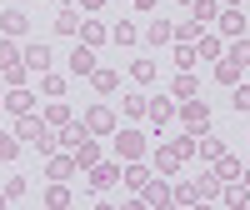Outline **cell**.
I'll use <instances>...</instances> for the list:
<instances>
[{
    "mask_svg": "<svg viewBox=\"0 0 250 210\" xmlns=\"http://www.w3.org/2000/svg\"><path fill=\"white\" fill-rule=\"evenodd\" d=\"M115 155H120V160H140V155H145V135H140V130H120V135H115Z\"/></svg>",
    "mask_w": 250,
    "mask_h": 210,
    "instance_id": "3957f363",
    "label": "cell"
},
{
    "mask_svg": "<svg viewBox=\"0 0 250 210\" xmlns=\"http://www.w3.org/2000/svg\"><path fill=\"white\" fill-rule=\"evenodd\" d=\"M120 180H125V185H130V190L140 195L145 185H150V170H145V165H135V160H130V165H125V170H120Z\"/></svg>",
    "mask_w": 250,
    "mask_h": 210,
    "instance_id": "30bf717a",
    "label": "cell"
},
{
    "mask_svg": "<svg viewBox=\"0 0 250 210\" xmlns=\"http://www.w3.org/2000/svg\"><path fill=\"white\" fill-rule=\"evenodd\" d=\"M15 140H20V145H35L40 155H50L55 145H60V135H50V120H40L35 110L15 115Z\"/></svg>",
    "mask_w": 250,
    "mask_h": 210,
    "instance_id": "6da1fadb",
    "label": "cell"
},
{
    "mask_svg": "<svg viewBox=\"0 0 250 210\" xmlns=\"http://www.w3.org/2000/svg\"><path fill=\"white\" fill-rule=\"evenodd\" d=\"M85 130H90V135H110V130H115V115L105 110V105H95V110L85 115Z\"/></svg>",
    "mask_w": 250,
    "mask_h": 210,
    "instance_id": "ba28073f",
    "label": "cell"
},
{
    "mask_svg": "<svg viewBox=\"0 0 250 210\" xmlns=\"http://www.w3.org/2000/svg\"><path fill=\"white\" fill-rule=\"evenodd\" d=\"M220 200L230 205V210H245V205H250V185H235V180H230V190H220Z\"/></svg>",
    "mask_w": 250,
    "mask_h": 210,
    "instance_id": "e0dca14e",
    "label": "cell"
},
{
    "mask_svg": "<svg viewBox=\"0 0 250 210\" xmlns=\"http://www.w3.org/2000/svg\"><path fill=\"white\" fill-rule=\"evenodd\" d=\"M75 170H80V165H75L70 150H65V155H55V150H50V165H45V175H50V180H70Z\"/></svg>",
    "mask_w": 250,
    "mask_h": 210,
    "instance_id": "52a82bcc",
    "label": "cell"
},
{
    "mask_svg": "<svg viewBox=\"0 0 250 210\" xmlns=\"http://www.w3.org/2000/svg\"><path fill=\"white\" fill-rule=\"evenodd\" d=\"M80 35H85V45H95V40H105V25L100 20H80Z\"/></svg>",
    "mask_w": 250,
    "mask_h": 210,
    "instance_id": "f546056e",
    "label": "cell"
},
{
    "mask_svg": "<svg viewBox=\"0 0 250 210\" xmlns=\"http://www.w3.org/2000/svg\"><path fill=\"white\" fill-rule=\"evenodd\" d=\"M20 195H25V180L10 175V180H5V200H20Z\"/></svg>",
    "mask_w": 250,
    "mask_h": 210,
    "instance_id": "f35d334b",
    "label": "cell"
},
{
    "mask_svg": "<svg viewBox=\"0 0 250 210\" xmlns=\"http://www.w3.org/2000/svg\"><path fill=\"white\" fill-rule=\"evenodd\" d=\"M200 35V25H195V20H185V25H175V40H195Z\"/></svg>",
    "mask_w": 250,
    "mask_h": 210,
    "instance_id": "b9f144b4",
    "label": "cell"
},
{
    "mask_svg": "<svg viewBox=\"0 0 250 210\" xmlns=\"http://www.w3.org/2000/svg\"><path fill=\"white\" fill-rule=\"evenodd\" d=\"M20 60H25V70H40V75H45V70H50V45H45V40H30V45L20 50Z\"/></svg>",
    "mask_w": 250,
    "mask_h": 210,
    "instance_id": "277c9868",
    "label": "cell"
},
{
    "mask_svg": "<svg viewBox=\"0 0 250 210\" xmlns=\"http://www.w3.org/2000/svg\"><path fill=\"white\" fill-rule=\"evenodd\" d=\"M70 155H75V165H80V170H90V165L100 160V150H95V145H90V135H85V140H80V145H75V150H70Z\"/></svg>",
    "mask_w": 250,
    "mask_h": 210,
    "instance_id": "ffe728a7",
    "label": "cell"
},
{
    "mask_svg": "<svg viewBox=\"0 0 250 210\" xmlns=\"http://www.w3.org/2000/svg\"><path fill=\"white\" fill-rule=\"evenodd\" d=\"M45 120H50V125H65V120H70V110H65V105H50Z\"/></svg>",
    "mask_w": 250,
    "mask_h": 210,
    "instance_id": "60d3db41",
    "label": "cell"
},
{
    "mask_svg": "<svg viewBox=\"0 0 250 210\" xmlns=\"http://www.w3.org/2000/svg\"><path fill=\"white\" fill-rule=\"evenodd\" d=\"M170 55H175V65H180V70H195V60H200V50L190 45V40H180V45H175Z\"/></svg>",
    "mask_w": 250,
    "mask_h": 210,
    "instance_id": "d6986e66",
    "label": "cell"
},
{
    "mask_svg": "<svg viewBox=\"0 0 250 210\" xmlns=\"http://www.w3.org/2000/svg\"><path fill=\"white\" fill-rule=\"evenodd\" d=\"M195 50H200V60H220V35H205Z\"/></svg>",
    "mask_w": 250,
    "mask_h": 210,
    "instance_id": "d6a6232c",
    "label": "cell"
},
{
    "mask_svg": "<svg viewBox=\"0 0 250 210\" xmlns=\"http://www.w3.org/2000/svg\"><path fill=\"white\" fill-rule=\"evenodd\" d=\"M30 105H35V100H30V90H25V85H10V95H5V110H10V115H25Z\"/></svg>",
    "mask_w": 250,
    "mask_h": 210,
    "instance_id": "4fadbf2b",
    "label": "cell"
},
{
    "mask_svg": "<svg viewBox=\"0 0 250 210\" xmlns=\"http://www.w3.org/2000/svg\"><path fill=\"white\" fill-rule=\"evenodd\" d=\"M40 90H45V95H65V80H60V75H45V80H40Z\"/></svg>",
    "mask_w": 250,
    "mask_h": 210,
    "instance_id": "8d00e7d4",
    "label": "cell"
},
{
    "mask_svg": "<svg viewBox=\"0 0 250 210\" xmlns=\"http://www.w3.org/2000/svg\"><path fill=\"white\" fill-rule=\"evenodd\" d=\"M230 105H235V110H250V85H245V80L230 85Z\"/></svg>",
    "mask_w": 250,
    "mask_h": 210,
    "instance_id": "836d02e7",
    "label": "cell"
},
{
    "mask_svg": "<svg viewBox=\"0 0 250 210\" xmlns=\"http://www.w3.org/2000/svg\"><path fill=\"white\" fill-rule=\"evenodd\" d=\"M180 160H185V155L175 150V145H165V150L155 155V165H160V175H175V170H180Z\"/></svg>",
    "mask_w": 250,
    "mask_h": 210,
    "instance_id": "44dd1931",
    "label": "cell"
},
{
    "mask_svg": "<svg viewBox=\"0 0 250 210\" xmlns=\"http://www.w3.org/2000/svg\"><path fill=\"white\" fill-rule=\"evenodd\" d=\"M215 80H220V85H240V65H235L230 55H220V60H215Z\"/></svg>",
    "mask_w": 250,
    "mask_h": 210,
    "instance_id": "2e32d148",
    "label": "cell"
},
{
    "mask_svg": "<svg viewBox=\"0 0 250 210\" xmlns=\"http://www.w3.org/2000/svg\"><path fill=\"white\" fill-rule=\"evenodd\" d=\"M90 80H95V90H100V95H110V90L120 85V75H115V70H100V65L90 70Z\"/></svg>",
    "mask_w": 250,
    "mask_h": 210,
    "instance_id": "cb8c5ba5",
    "label": "cell"
},
{
    "mask_svg": "<svg viewBox=\"0 0 250 210\" xmlns=\"http://www.w3.org/2000/svg\"><path fill=\"white\" fill-rule=\"evenodd\" d=\"M170 205H200V190H195V180H190V185H180V190H170Z\"/></svg>",
    "mask_w": 250,
    "mask_h": 210,
    "instance_id": "484cf974",
    "label": "cell"
},
{
    "mask_svg": "<svg viewBox=\"0 0 250 210\" xmlns=\"http://www.w3.org/2000/svg\"><path fill=\"white\" fill-rule=\"evenodd\" d=\"M215 175H220V180H240V160H235V155H220V160H215Z\"/></svg>",
    "mask_w": 250,
    "mask_h": 210,
    "instance_id": "d4e9b609",
    "label": "cell"
},
{
    "mask_svg": "<svg viewBox=\"0 0 250 210\" xmlns=\"http://www.w3.org/2000/svg\"><path fill=\"white\" fill-rule=\"evenodd\" d=\"M55 30H60V35H75V30H80L75 10H60V15H55Z\"/></svg>",
    "mask_w": 250,
    "mask_h": 210,
    "instance_id": "1f68e13d",
    "label": "cell"
},
{
    "mask_svg": "<svg viewBox=\"0 0 250 210\" xmlns=\"http://www.w3.org/2000/svg\"><path fill=\"white\" fill-rule=\"evenodd\" d=\"M145 115H150L155 125H165V120L175 115V105H170V100H145Z\"/></svg>",
    "mask_w": 250,
    "mask_h": 210,
    "instance_id": "7402d4cb",
    "label": "cell"
},
{
    "mask_svg": "<svg viewBox=\"0 0 250 210\" xmlns=\"http://www.w3.org/2000/svg\"><path fill=\"white\" fill-rule=\"evenodd\" d=\"M15 60H20V50L10 45V40H0V70H5V65H15Z\"/></svg>",
    "mask_w": 250,
    "mask_h": 210,
    "instance_id": "d590c367",
    "label": "cell"
},
{
    "mask_svg": "<svg viewBox=\"0 0 250 210\" xmlns=\"http://www.w3.org/2000/svg\"><path fill=\"white\" fill-rule=\"evenodd\" d=\"M245 185H250V175H245Z\"/></svg>",
    "mask_w": 250,
    "mask_h": 210,
    "instance_id": "681fc988",
    "label": "cell"
},
{
    "mask_svg": "<svg viewBox=\"0 0 250 210\" xmlns=\"http://www.w3.org/2000/svg\"><path fill=\"white\" fill-rule=\"evenodd\" d=\"M0 30H5V35H25V30H30V15L15 5V10H5V15H0Z\"/></svg>",
    "mask_w": 250,
    "mask_h": 210,
    "instance_id": "9c48e42d",
    "label": "cell"
},
{
    "mask_svg": "<svg viewBox=\"0 0 250 210\" xmlns=\"http://www.w3.org/2000/svg\"><path fill=\"white\" fill-rule=\"evenodd\" d=\"M215 15H220V0H195V10H190V20H195V25H210Z\"/></svg>",
    "mask_w": 250,
    "mask_h": 210,
    "instance_id": "ac0fdd59",
    "label": "cell"
},
{
    "mask_svg": "<svg viewBox=\"0 0 250 210\" xmlns=\"http://www.w3.org/2000/svg\"><path fill=\"white\" fill-rule=\"evenodd\" d=\"M130 75L140 80V85H150V80H155V60H150V55H145V60H135V65H130Z\"/></svg>",
    "mask_w": 250,
    "mask_h": 210,
    "instance_id": "4316f807",
    "label": "cell"
},
{
    "mask_svg": "<svg viewBox=\"0 0 250 210\" xmlns=\"http://www.w3.org/2000/svg\"><path fill=\"white\" fill-rule=\"evenodd\" d=\"M230 60H235L240 70L250 65V40H245V35H235V45H230Z\"/></svg>",
    "mask_w": 250,
    "mask_h": 210,
    "instance_id": "f1b7e54d",
    "label": "cell"
},
{
    "mask_svg": "<svg viewBox=\"0 0 250 210\" xmlns=\"http://www.w3.org/2000/svg\"><path fill=\"white\" fill-rule=\"evenodd\" d=\"M70 70H75V75H90V70H95V50H90V45H75V50H70Z\"/></svg>",
    "mask_w": 250,
    "mask_h": 210,
    "instance_id": "7c38bea8",
    "label": "cell"
},
{
    "mask_svg": "<svg viewBox=\"0 0 250 210\" xmlns=\"http://www.w3.org/2000/svg\"><path fill=\"white\" fill-rule=\"evenodd\" d=\"M0 105H5V95H0Z\"/></svg>",
    "mask_w": 250,
    "mask_h": 210,
    "instance_id": "c3c4849f",
    "label": "cell"
},
{
    "mask_svg": "<svg viewBox=\"0 0 250 210\" xmlns=\"http://www.w3.org/2000/svg\"><path fill=\"white\" fill-rule=\"evenodd\" d=\"M115 180H120V165L115 160H95L90 165V185H95V190H110Z\"/></svg>",
    "mask_w": 250,
    "mask_h": 210,
    "instance_id": "8992f818",
    "label": "cell"
},
{
    "mask_svg": "<svg viewBox=\"0 0 250 210\" xmlns=\"http://www.w3.org/2000/svg\"><path fill=\"white\" fill-rule=\"evenodd\" d=\"M145 40H150L155 50H160V45H170V40H175V25H170V20H155V25L145 30Z\"/></svg>",
    "mask_w": 250,
    "mask_h": 210,
    "instance_id": "9a60e30c",
    "label": "cell"
},
{
    "mask_svg": "<svg viewBox=\"0 0 250 210\" xmlns=\"http://www.w3.org/2000/svg\"><path fill=\"white\" fill-rule=\"evenodd\" d=\"M225 5H245V0H225Z\"/></svg>",
    "mask_w": 250,
    "mask_h": 210,
    "instance_id": "bcb514c9",
    "label": "cell"
},
{
    "mask_svg": "<svg viewBox=\"0 0 250 210\" xmlns=\"http://www.w3.org/2000/svg\"><path fill=\"white\" fill-rule=\"evenodd\" d=\"M215 20H220V35H230V40H235V35H245V15H240L235 5L225 10V15H215Z\"/></svg>",
    "mask_w": 250,
    "mask_h": 210,
    "instance_id": "5bb4252c",
    "label": "cell"
},
{
    "mask_svg": "<svg viewBox=\"0 0 250 210\" xmlns=\"http://www.w3.org/2000/svg\"><path fill=\"white\" fill-rule=\"evenodd\" d=\"M100 5H105V0H85V10H100Z\"/></svg>",
    "mask_w": 250,
    "mask_h": 210,
    "instance_id": "f6af8a7d",
    "label": "cell"
},
{
    "mask_svg": "<svg viewBox=\"0 0 250 210\" xmlns=\"http://www.w3.org/2000/svg\"><path fill=\"white\" fill-rule=\"evenodd\" d=\"M180 5H190V0H180Z\"/></svg>",
    "mask_w": 250,
    "mask_h": 210,
    "instance_id": "7dc6e473",
    "label": "cell"
},
{
    "mask_svg": "<svg viewBox=\"0 0 250 210\" xmlns=\"http://www.w3.org/2000/svg\"><path fill=\"white\" fill-rule=\"evenodd\" d=\"M155 205H160V210L170 205V185L150 175V185H145V190H140V210H155Z\"/></svg>",
    "mask_w": 250,
    "mask_h": 210,
    "instance_id": "5b68a950",
    "label": "cell"
},
{
    "mask_svg": "<svg viewBox=\"0 0 250 210\" xmlns=\"http://www.w3.org/2000/svg\"><path fill=\"white\" fill-rule=\"evenodd\" d=\"M150 5H155V0H135V10H150Z\"/></svg>",
    "mask_w": 250,
    "mask_h": 210,
    "instance_id": "ee69618b",
    "label": "cell"
},
{
    "mask_svg": "<svg viewBox=\"0 0 250 210\" xmlns=\"http://www.w3.org/2000/svg\"><path fill=\"white\" fill-rule=\"evenodd\" d=\"M180 120H185V130H205V125H210V105L190 95V100L180 105Z\"/></svg>",
    "mask_w": 250,
    "mask_h": 210,
    "instance_id": "7a4b0ae2",
    "label": "cell"
},
{
    "mask_svg": "<svg viewBox=\"0 0 250 210\" xmlns=\"http://www.w3.org/2000/svg\"><path fill=\"white\" fill-rule=\"evenodd\" d=\"M15 155H20V140L0 130V160H15Z\"/></svg>",
    "mask_w": 250,
    "mask_h": 210,
    "instance_id": "e575fe53",
    "label": "cell"
},
{
    "mask_svg": "<svg viewBox=\"0 0 250 210\" xmlns=\"http://www.w3.org/2000/svg\"><path fill=\"white\" fill-rule=\"evenodd\" d=\"M110 40H115V45H135V25H130V20H120V25L110 30Z\"/></svg>",
    "mask_w": 250,
    "mask_h": 210,
    "instance_id": "4dcf8cb0",
    "label": "cell"
},
{
    "mask_svg": "<svg viewBox=\"0 0 250 210\" xmlns=\"http://www.w3.org/2000/svg\"><path fill=\"white\" fill-rule=\"evenodd\" d=\"M125 115H145V100L140 95H125Z\"/></svg>",
    "mask_w": 250,
    "mask_h": 210,
    "instance_id": "7bdbcfd3",
    "label": "cell"
},
{
    "mask_svg": "<svg viewBox=\"0 0 250 210\" xmlns=\"http://www.w3.org/2000/svg\"><path fill=\"white\" fill-rule=\"evenodd\" d=\"M195 150H200V160H220V155H225V145H220L215 135H200V140H195Z\"/></svg>",
    "mask_w": 250,
    "mask_h": 210,
    "instance_id": "603a6c76",
    "label": "cell"
},
{
    "mask_svg": "<svg viewBox=\"0 0 250 210\" xmlns=\"http://www.w3.org/2000/svg\"><path fill=\"white\" fill-rule=\"evenodd\" d=\"M195 190H200V200H215V195H220V175H200Z\"/></svg>",
    "mask_w": 250,
    "mask_h": 210,
    "instance_id": "83f0119b",
    "label": "cell"
},
{
    "mask_svg": "<svg viewBox=\"0 0 250 210\" xmlns=\"http://www.w3.org/2000/svg\"><path fill=\"white\" fill-rule=\"evenodd\" d=\"M170 95H180V100H190V95H200V80H195L190 70H180V75L170 80Z\"/></svg>",
    "mask_w": 250,
    "mask_h": 210,
    "instance_id": "8fae6325",
    "label": "cell"
},
{
    "mask_svg": "<svg viewBox=\"0 0 250 210\" xmlns=\"http://www.w3.org/2000/svg\"><path fill=\"white\" fill-rule=\"evenodd\" d=\"M0 75H5L10 85H20V80H25V60H15V65H5V70H0Z\"/></svg>",
    "mask_w": 250,
    "mask_h": 210,
    "instance_id": "74e56055",
    "label": "cell"
},
{
    "mask_svg": "<svg viewBox=\"0 0 250 210\" xmlns=\"http://www.w3.org/2000/svg\"><path fill=\"white\" fill-rule=\"evenodd\" d=\"M45 205H70V190H65V185H60V180H55V190L45 195Z\"/></svg>",
    "mask_w": 250,
    "mask_h": 210,
    "instance_id": "ab89813d",
    "label": "cell"
}]
</instances>
